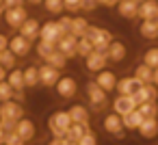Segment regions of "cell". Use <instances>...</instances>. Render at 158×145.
<instances>
[{
  "label": "cell",
  "mask_w": 158,
  "mask_h": 145,
  "mask_svg": "<svg viewBox=\"0 0 158 145\" xmlns=\"http://www.w3.org/2000/svg\"><path fill=\"white\" fill-rule=\"evenodd\" d=\"M7 134H9V132L5 130V126H2V123H0V145H5V139H7Z\"/></svg>",
  "instance_id": "681fc988"
},
{
  "label": "cell",
  "mask_w": 158,
  "mask_h": 145,
  "mask_svg": "<svg viewBox=\"0 0 158 145\" xmlns=\"http://www.w3.org/2000/svg\"><path fill=\"white\" fill-rule=\"evenodd\" d=\"M85 95H87L89 108H91V110H95V113H102V110L106 108V104H108V93H106L104 89H100V87H98L93 80L87 85Z\"/></svg>",
  "instance_id": "6da1fadb"
},
{
  "label": "cell",
  "mask_w": 158,
  "mask_h": 145,
  "mask_svg": "<svg viewBox=\"0 0 158 145\" xmlns=\"http://www.w3.org/2000/svg\"><path fill=\"white\" fill-rule=\"evenodd\" d=\"M95 0H80V9H85V11H93L95 9Z\"/></svg>",
  "instance_id": "b9f144b4"
},
{
  "label": "cell",
  "mask_w": 158,
  "mask_h": 145,
  "mask_svg": "<svg viewBox=\"0 0 158 145\" xmlns=\"http://www.w3.org/2000/svg\"><path fill=\"white\" fill-rule=\"evenodd\" d=\"M76 44H78V37H74L72 33H65V35L56 41V50H59L63 56H67V61H69V59L76 56Z\"/></svg>",
  "instance_id": "7c38bea8"
},
{
  "label": "cell",
  "mask_w": 158,
  "mask_h": 145,
  "mask_svg": "<svg viewBox=\"0 0 158 145\" xmlns=\"http://www.w3.org/2000/svg\"><path fill=\"white\" fill-rule=\"evenodd\" d=\"M106 65H108V56H106V52H100V50H93V52L85 59V69L91 72V74L102 72Z\"/></svg>",
  "instance_id": "52a82bcc"
},
{
  "label": "cell",
  "mask_w": 158,
  "mask_h": 145,
  "mask_svg": "<svg viewBox=\"0 0 158 145\" xmlns=\"http://www.w3.org/2000/svg\"><path fill=\"white\" fill-rule=\"evenodd\" d=\"M143 63L149 65L152 69H156V67H158V48H149V50H145V54H143Z\"/></svg>",
  "instance_id": "8d00e7d4"
},
{
  "label": "cell",
  "mask_w": 158,
  "mask_h": 145,
  "mask_svg": "<svg viewBox=\"0 0 158 145\" xmlns=\"http://www.w3.org/2000/svg\"><path fill=\"white\" fill-rule=\"evenodd\" d=\"M24 85H26V89H35V87H39V67L28 65V67L24 69Z\"/></svg>",
  "instance_id": "83f0119b"
},
{
  "label": "cell",
  "mask_w": 158,
  "mask_h": 145,
  "mask_svg": "<svg viewBox=\"0 0 158 145\" xmlns=\"http://www.w3.org/2000/svg\"><path fill=\"white\" fill-rule=\"evenodd\" d=\"M154 22H156V26H158V15H156V18H154Z\"/></svg>",
  "instance_id": "9f6ffc18"
},
{
  "label": "cell",
  "mask_w": 158,
  "mask_h": 145,
  "mask_svg": "<svg viewBox=\"0 0 158 145\" xmlns=\"http://www.w3.org/2000/svg\"><path fill=\"white\" fill-rule=\"evenodd\" d=\"M15 63H18V56L7 48V50H2L0 52V65H2L5 69H11V67H15Z\"/></svg>",
  "instance_id": "e575fe53"
},
{
  "label": "cell",
  "mask_w": 158,
  "mask_h": 145,
  "mask_svg": "<svg viewBox=\"0 0 158 145\" xmlns=\"http://www.w3.org/2000/svg\"><path fill=\"white\" fill-rule=\"evenodd\" d=\"M87 28H89V22H87V18H72V28H69V33L74 35V37H85L87 35Z\"/></svg>",
  "instance_id": "f1b7e54d"
},
{
  "label": "cell",
  "mask_w": 158,
  "mask_h": 145,
  "mask_svg": "<svg viewBox=\"0 0 158 145\" xmlns=\"http://www.w3.org/2000/svg\"><path fill=\"white\" fill-rule=\"evenodd\" d=\"M98 5H104V7H113V5H117L119 0H95Z\"/></svg>",
  "instance_id": "c3c4849f"
},
{
  "label": "cell",
  "mask_w": 158,
  "mask_h": 145,
  "mask_svg": "<svg viewBox=\"0 0 158 145\" xmlns=\"http://www.w3.org/2000/svg\"><path fill=\"white\" fill-rule=\"evenodd\" d=\"M136 130H139V134H141L143 139H147V141H149V139H156V136H158V117H145Z\"/></svg>",
  "instance_id": "d6986e66"
},
{
  "label": "cell",
  "mask_w": 158,
  "mask_h": 145,
  "mask_svg": "<svg viewBox=\"0 0 158 145\" xmlns=\"http://www.w3.org/2000/svg\"><path fill=\"white\" fill-rule=\"evenodd\" d=\"M67 145H78V143H76V141H69V139H67Z\"/></svg>",
  "instance_id": "11a10c76"
},
{
  "label": "cell",
  "mask_w": 158,
  "mask_h": 145,
  "mask_svg": "<svg viewBox=\"0 0 158 145\" xmlns=\"http://www.w3.org/2000/svg\"><path fill=\"white\" fill-rule=\"evenodd\" d=\"M0 80H7V69L0 65Z\"/></svg>",
  "instance_id": "f907efd6"
},
{
  "label": "cell",
  "mask_w": 158,
  "mask_h": 145,
  "mask_svg": "<svg viewBox=\"0 0 158 145\" xmlns=\"http://www.w3.org/2000/svg\"><path fill=\"white\" fill-rule=\"evenodd\" d=\"M158 15V0H143L139 2V15L141 20H154Z\"/></svg>",
  "instance_id": "603a6c76"
},
{
  "label": "cell",
  "mask_w": 158,
  "mask_h": 145,
  "mask_svg": "<svg viewBox=\"0 0 158 145\" xmlns=\"http://www.w3.org/2000/svg\"><path fill=\"white\" fill-rule=\"evenodd\" d=\"M26 18H28V13H26V9H24V5H22V7L5 9V22H7L11 28H20V26L26 22Z\"/></svg>",
  "instance_id": "8fae6325"
},
{
  "label": "cell",
  "mask_w": 158,
  "mask_h": 145,
  "mask_svg": "<svg viewBox=\"0 0 158 145\" xmlns=\"http://www.w3.org/2000/svg\"><path fill=\"white\" fill-rule=\"evenodd\" d=\"M7 48H9V37L0 33V52H2V50H7Z\"/></svg>",
  "instance_id": "bcb514c9"
},
{
  "label": "cell",
  "mask_w": 158,
  "mask_h": 145,
  "mask_svg": "<svg viewBox=\"0 0 158 145\" xmlns=\"http://www.w3.org/2000/svg\"><path fill=\"white\" fill-rule=\"evenodd\" d=\"M31 44H33V41H28V39H26L24 35H20V33L13 35V37H9V50H11L18 59H22V56H26V54L31 52V48H33Z\"/></svg>",
  "instance_id": "9c48e42d"
},
{
  "label": "cell",
  "mask_w": 158,
  "mask_h": 145,
  "mask_svg": "<svg viewBox=\"0 0 158 145\" xmlns=\"http://www.w3.org/2000/svg\"><path fill=\"white\" fill-rule=\"evenodd\" d=\"M69 117H72V123H89V108L85 106V104H74V106H69Z\"/></svg>",
  "instance_id": "cb8c5ba5"
},
{
  "label": "cell",
  "mask_w": 158,
  "mask_h": 145,
  "mask_svg": "<svg viewBox=\"0 0 158 145\" xmlns=\"http://www.w3.org/2000/svg\"><path fill=\"white\" fill-rule=\"evenodd\" d=\"M102 128H104V132H108L110 136H115V139H123L126 136V128H123V123H121V115H117V113H110V115H106L104 119H102Z\"/></svg>",
  "instance_id": "5b68a950"
},
{
  "label": "cell",
  "mask_w": 158,
  "mask_h": 145,
  "mask_svg": "<svg viewBox=\"0 0 158 145\" xmlns=\"http://www.w3.org/2000/svg\"><path fill=\"white\" fill-rule=\"evenodd\" d=\"M145 117L139 113V108H134V110H130V113H126V115H121V123H123V128L126 130H136L139 126H141V121H143Z\"/></svg>",
  "instance_id": "d4e9b609"
},
{
  "label": "cell",
  "mask_w": 158,
  "mask_h": 145,
  "mask_svg": "<svg viewBox=\"0 0 158 145\" xmlns=\"http://www.w3.org/2000/svg\"><path fill=\"white\" fill-rule=\"evenodd\" d=\"M0 123L5 126V130H7V132H13V130H15V121H7V119H0Z\"/></svg>",
  "instance_id": "f6af8a7d"
},
{
  "label": "cell",
  "mask_w": 158,
  "mask_h": 145,
  "mask_svg": "<svg viewBox=\"0 0 158 145\" xmlns=\"http://www.w3.org/2000/svg\"><path fill=\"white\" fill-rule=\"evenodd\" d=\"M152 82H154V85H156V87H158V67H156V69H154V78H152Z\"/></svg>",
  "instance_id": "816d5d0a"
},
{
  "label": "cell",
  "mask_w": 158,
  "mask_h": 145,
  "mask_svg": "<svg viewBox=\"0 0 158 145\" xmlns=\"http://www.w3.org/2000/svg\"><path fill=\"white\" fill-rule=\"evenodd\" d=\"M87 130H89V123H72V126L67 128V136H65V139H69V141H78Z\"/></svg>",
  "instance_id": "4dcf8cb0"
},
{
  "label": "cell",
  "mask_w": 158,
  "mask_h": 145,
  "mask_svg": "<svg viewBox=\"0 0 158 145\" xmlns=\"http://www.w3.org/2000/svg\"><path fill=\"white\" fill-rule=\"evenodd\" d=\"M35 50H37V56H39L41 61H46V59L56 50V46H54V44H50V41H41V39H39V44L35 46Z\"/></svg>",
  "instance_id": "1f68e13d"
},
{
  "label": "cell",
  "mask_w": 158,
  "mask_h": 145,
  "mask_svg": "<svg viewBox=\"0 0 158 145\" xmlns=\"http://www.w3.org/2000/svg\"><path fill=\"white\" fill-rule=\"evenodd\" d=\"M136 108H139V113H141L143 117H158V102H156V100H154V102H143V104H139Z\"/></svg>",
  "instance_id": "836d02e7"
},
{
  "label": "cell",
  "mask_w": 158,
  "mask_h": 145,
  "mask_svg": "<svg viewBox=\"0 0 158 145\" xmlns=\"http://www.w3.org/2000/svg\"><path fill=\"white\" fill-rule=\"evenodd\" d=\"M126 54H128V50H126V44H123V41L113 39L110 46L106 48V56H108V61H113V63H121V61L126 59Z\"/></svg>",
  "instance_id": "ffe728a7"
},
{
  "label": "cell",
  "mask_w": 158,
  "mask_h": 145,
  "mask_svg": "<svg viewBox=\"0 0 158 145\" xmlns=\"http://www.w3.org/2000/svg\"><path fill=\"white\" fill-rule=\"evenodd\" d=\"M117 13L126 20H134L139 15V2L134 0H119L117 2Z\"/></svg>",
  "instance_id": "7402d4cb"
},
{
  "label": "cell",
  "mask_w": 158,
  "mask_h": 145,
  "mask_svg": "<svg viewBox=\"0 0 158 145\" xmlns=\"http://www.w3.org/2000/svg\"><path fill=\"white\" fill-rule=\"evenodd\" d=\"M48 145H67V139H54V136H52Z\"/></svg>",
  "instance_id": "7dc6e473"
},
{
  "label": "cell",
  "mask_w": 158,
  "mask_h": 145,
  "mask_svg": "<svg viewBox=\"0 0 158 145\" xmlns=\"http://www.w3.org/2000/svg\"><path fill=\"white\" fill-rule=\"evenodd\" d=\"M65 35V31H63V26L59 24V22H46V24H41V28H39V39L41 41H50V44H54L56 46V41L61 39Z\"/></svg>",
  "instance_id": "277c9868"
},
{
  "label": "cell",
  "mask_w": 158,
  "mask_h": 145,
  "mask_svg": "<svg viewBox=\"0 0 158 145\" xmlns=\"http://www.w3.org/2000/svg\"><path fill=\"white\" fill-rule=\"evenodd\" d=\"M93 82H95L100 89H104L106 93H110V91H115V85H117V74L104 67L102 72H98V74H95Z\"/></svg>",
  "instance_id": "5bb4252c"
},
{
  "label": "cell",
  "mask_w": 158,
  "mask_h": 145,
  "mask_svg": "<svg viewBox=\"0 0 158 145\" xmlns=\"http://www.w3.org/2000/svg\"><path fill=\"white\" fill-rule=\"evenodd\" d=\"M76 143H78V145H98V136H95V132L89 128V130L76 141Z\"/></svg>",
  "instance_id": "f35d334b"
},
{
  "label": "cell",
  "mask_w": 158,
  "mask_h": 145,
  "mask_svg": "<svg viewBox=\"0 0 158 145\" xmlns=\"http://www.w3.org/2000/svg\"><path fill=\"white\" fill-rule=\"evenodd\" d=\"M59 24L63 26V31H65V33H69V28H72V18H61V20H59Z\"/></svg>",
  "instance_id": "ee69618b"
},
{
  "label": "cell",
  "mask_w": 158,
  "mask_h": 145,
  "mask_svg": "<svg viewBox=\"0 0 158 145\" xmlns=\"http://www.w3.org/2000/svg\"><path fill=\"white\" fill-rule=\"evenodd\" d=\"M28 2H33V5H39V2H44V0H28Z\"/></svg>",
  "instance_id": "f5cc1de1"
},
{
  "label": "cell",
  "mask_w": 158,
  "mask_h": 145,
  "mask_svg": "<svg viewBox=\"0 0 158 145\" xmlns=\"http://www.w3.org/2000/svg\"><path fill=\"white\" fill-rule=\"evenodd\" d=\"M139 35L143 39H147V41L158 39V26H156V22L154 20H143L141 26H139Z\"/></svg>",
  "instance_id": "484cf974"
},
{
  "label": "cell",
  "mask_w": 158,
  "mask_h": 145,
  "mask_svg": "<svg viewBox=\"0 0 158 145\" xmlns=\"http://www.w3.org/2000/svg\"><path fill=\"white\" fill-rule=\"evenodd\" d=\"M0 15H5V7H2V2H0Z\"/></svg>",
  "instance_id": "db71d44e"
},
{
  "label": "cell",
  "mask_w": 158,
  "mask_h": 145,
  "mask_svg": "<svg viewBox=\"0 0 158 145\" xmlns=\"http://www.w3.org/2000/svg\"><path fill=\"white\" fill-rule=\"evenodd\" d=\"M5 145H26V141H24L22 136H18V132L13 130V132H9V134H7Z\"/></svg>",
  "instance_id": "ab89813d"
},
{
  "label": "cell",
  "mask_w": 158,
  "mask_h": 145,
  "mask_svg": "<svg viewBox=\"0 0 158 145\" xmlns=\"http://www.w3.org/2000/svg\"><path fill=\"white\" fill-rule=\"evenodd\" d=\"M93 50H95V48H93L91 39H87V37H80V39H78V44H76V56L87 59V56H89Z\"/></svg>",
  "instance_id": "f546056e"
},
{
  "label": "cell",
  "mask_w": 158,
  "mask_h": 145,
  "mask_svg": "<svg viewBox=\"0 0 158 145\" xmlns=\"http://www.w3.org/2000/svg\"><path fill=\"white\" fill-rule=\"evenodd\" d=\"M15 97V91L11 89V85L7 80H0V102H7V100H13Z\"/></svg>",
  "instance_id": "74e56055"
},
{
  "label": "cell",
  "mask_w": 158,
  "mask_h": 145,
  "mask_svg": "<svg viewBox=\"0 0 158 145\" xmlns=\"http://www.w3.org/2000/svg\"><path fill=\"white\" fill-rule=\"evenodd\" d=\"M7 82L11 85V89L15 91V95L22 100V97H24V89H26V85H24V69L11 67V69L7 72Z\"/></svg>",
  "instance_id": "ba28073f"
},
{
  "label": "cell",
  "mask_w": 158,
  "mask_h": 145,
  "mask_svg": "<svg viewBox=\"0 0 158 145\" xmlns=\"http://www.w3.org/2000/svg\"><path fill=\"white\" fill-rule=\"evenodd\" d=\"M134 2H143V0H134Z\"/></svg>",
  "instance_id": "6f0895ef"
},
{
  "label": "cell",
  "mask_w": 158,
  "mask_h": 145,
  "mask_svg": "<svg viewBox=\"0 0 158 145\" xmlns=\"http://www.w3.org/2000/svg\"><path fill=\"white\" fill-rule=\"evenodd\" d=\"M132 76H134L141 85H147V82H152V78H154V69L141 61V63L134 67V74H132Z\"/></svg>",
  "instance_id": "4316f807"
},
{
  "label": "cell",
  "mask_w": 158,
  "mask_h": 145,
  "mask_svg": "<svg viewBox=\"0 0 158 145\" xmlns=\"http://www.w3.org/2000/svg\"><path fill=\"white\" fill-rule=\"evenodd\" d=\"M44 63H48V65H52V67H56V69H63V67L67 65V56H63L59 50H54V52L44 61Z\"/></svg>",
  "instance_id": "d6a6232c"
},
{
  "label": "cell",
  "mask_w": 158,
  "mask_h": 145,
  "mask_svg": "<svg viewBox=\"0 0 158 145\" xmlns=\"http://www.w3.org/2000/svg\"><path fill=\"white\" fill-rule=\"evenodd\" d=\"M0 2H2V0H0Z\"/></svg>",
  "instance_id": "680465c9"
},
{
  "label": "cell",
  "mask_w": 158,
  "mask_h": 145,
  "mask_svg": "<svg viewBox=\"0 0 158 145\" xmlns=\"http://www.w3.org/2000/svg\"><path fill=\"white\" fill-rule=\"evenodd\" d=\"M15 132H18V136H22V139L28 143V141L35 139V134H37V126H35V121H31L28 117H22V119L15 121Z\"/></svg>",
  "instance_id": "9a60e30c"
},
{
  "label": "cell",
  "mask_w": 158,
  "mask_h": 145,
  "mask_svg": "<svg viewBox=\"0 0 158 145\" xmlns=\"http://www.w3.org/2000/svg\"><path fill=\"white\" fill-rule=\"evenodd\" d=\"M63 7L69 11H78L80 9V0H63Z\"/></svg>",
  "instance_id": "60d3db41"
},
{
  "label": "cell",
  "mask_w": 158,
  "mask_h": 145,
  "mask_svg": "<svg viewBox=\"0 0 158 145\" xmlns=\"http://www.w3.org/2000/svg\"><path fill=\"white\" fill-rule=\"evenodd\" d=\"M59 78H61V69H56V67H52V65H48V63H44V65L39 67V85H41V87H50V89H52Z\"/></svg>",
  "instance_id": "4fadbf2b"
},
{
  "label": "cell",
  "mask_w": 158,
  "mask_h": 145,
  "mask_svg": "<svg viewBox=\"0 0 158 145\" xmlns=\"http://www.w3.org/2000/svg\"><path fill=\"white\" fill-rule=\"evenodd\" d=\"M134 108H136L134 95H117L113 100V113H117V115H126V113H130Z\"/></svg>",
  "instance_id": "ac0fdd59"
},
{
  "label": "cell",
  "mask_w": 158,
  "mask_h": 145,
  "mask_svg": "<svg viewBox=\"0 0 158 145\" xmlns=\"http://www.w3.org/2000/svg\"><path fill=\"white\" fill-rule=\"evenodd\" d=\"M69 126H72V117H69L67 110H54V113L48 117V130H50V132H52V130H65V132H67Z\"/></svg>",
  "instance_id": "30bf717a"
},
{
  "label": "cell",
  "mask_w": 158,
  "mask_h": 145,
  "mask_svg": "<svg viewBox=\"0 0 158 145\" xmlns=\"http://www.w3.org/2000/svg\"><path fill=\"white\" fill-rule=\"evenodd\" d=\"M54 89H56L59 97L69 100V97H74V95L78 93V82H76V78H74V76H61V78L56 80Z\"/></svg>",
  "instance_id": "8992f818"
},
{
  "label": "cell",
  "mask_w": 158,
  "mask_h": 145,
  "mask_svg": "<svg viewBox=\"0 0 158 145\" xmlns=\"http://www.w3.org/2000/svg\"><path fill=\"white\" fill-rule=\"evenodd\" d=\"M24 0H2V7L5 9H11V7H22Z\"/></svg>",
  "instance_id": "7bdbcfd3"
},
{
  "label": "cell",
  "mask_w": 158,
  "mask_h": 145,
  "mask_svg": "<svg viewBox=\"0 0 158 145\" xmlns=\"http://www.w3.org/2000/svg\"><path fill=\"white\" fill-rule=\"evenodd\" d=\"M41 5H44V7H46V11H48V13H52V15H59V13H63V11H65L63 0H44Z\"/></svg>",
  "instance_id": "d590c367"
},
{
  "label": "cell",
  "mask_w": 158,
  "mask_h": 145,
  "mask_svg": "<svg viewBox=\"0 0 158 145\" xmlns=\"http://www.w3.org/2000/svg\"><path fill=\"white\" fill-rule=\"evenodd\" d=\"M24 117V106L15 100H7V102H0V119H7V121H18Z\"/></svg>",
  "instance_id": "3957f363"
},
{
  "label": "cell",
  "mask_w": 158,
  "mask_h": 145,
  "mask_svg": "<svg viewBox=\"0 0 158 145\" xmlns=\"http://www.w3.org/2000/svg\"><path fill=\"white\" fill-rule=\"evenodd\" d=\"M141 89V82L134 78V76H126V78H117V85H115V91L119 95H134L136 91Z\"/></svg>",
  "instance_id": "2e32d148"
},
{
  "label": "cell",
  "mask_w": 158,
  "mask_h": 145,
  "mask_svg": "<svg viewBox=\"0 0 158 145\" xmlns=\"http://www.w3.org/2000/svg\"><path fill=\"white\" fill-rule=\"evenodd\" d=\"M87 39H91V44H93V48L95 50H100V52H106V48L110 46V41H113V35L106 31V28H100V26H91L89 24V28H87V35H85Z\"/></svg>",
  "instance_id": "7a4b0ae2"
},
{
  "label": "cell",
  "mask_w": 158,
  "mask_h": 145,
  "mask_svg": "<svg viewBox=\"0 0 158 145\" xmlns=\"http://www.w3.org/2000/svg\"><path fill=\"white\" fill-rule=\"evenodd\" d=\"M39 28H41V24H39L35 18H26V22H24L18 31H20V35H24L28 41H35V39H39Z\"/></svg>",
  "instance_id": "44dd1931"
},
{
  "label": "cell",
  "mask_w": 158,
  "mask_h": 145,
  "mask_svg": "<svg viewBox=\"0 0 158 145\" xmlns=\"http://www.w3.org/2000/svg\"><path fill=\"white\" fill-rule=\"evenodd\" d=\"M154 100H158V87H156L154 82L141 85V89L134 93V102H136V106L143 104V102H154Z\"/></svg>",
  "instance_id": "e0dca14e"
}]
</instances>
